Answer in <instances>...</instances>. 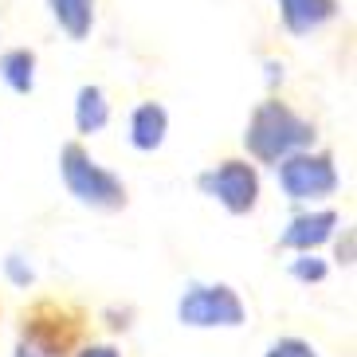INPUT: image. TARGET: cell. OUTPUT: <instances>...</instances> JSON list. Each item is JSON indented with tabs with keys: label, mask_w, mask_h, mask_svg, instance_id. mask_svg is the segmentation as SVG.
<instances>
[{
	"label": "cell",
	"mask_w": 357,
	"mask_h": 357,
	"mask_svg": "<svg viewBox=\"0 0 357 357\" xmlns=\"http://www.w3.org/2000/svg\"><path fill=\"white\" fill-rule=\"evenodd\" d=\"M169 134V114L161 102H142L134 110V118H130V146L142 149V153H153V149H161V142H165Z\"/></svg>",
	"instance_id": "9"
},
{
	"label": "cell",
	"mask_w": 357,
	"mask_h": 357,
	"mask_svg": "<svg viewBox=\"0 0 357 357\" xmlns=\"http://www.w3.org/2000/svg\"><path fill=\"white\" fill-rule=\"evenodd\" d=\"M91 334V318L63 298H36L20 310V346L40 357H71Z\"/></svg>",
	"instance_id": "1"
},
{
	"label": "cell",
	"mask_w": 357,
	"mask_h": 357,
	"mask_svg": "<svg viewBox=\"0 0 357 357\" xmlns=\"http://www.w3.org/2000/svg\"><path fill=\"white\" fill-rule=\"evenodd\" d=\"M0 79L16 91V95H32L36 86V52L28 47H12L0 55Z\"/></svg>",
	"instance_id": "11"
},
{
	"label": "cell",
	"mask_w": 357,
	"mask_h": 357,
	"mask_svg": "<svg viewBox=\"0 0 357 357\" xmlns=\"http://www.w3.org/2000/svg\"><path fill=\"white\" fill-rule=\"evenodd\" d=\"M267 357H318V354H314L310 342H303V337H279V342L267 349Z\"/></svg>",
	"instance_id": "14"
},
{
	"label": "cell",
	"mask_w": 357,
	"mask_h": 357,
	"mask_svg": "<svg viewBox=\"0 0 357 357\" xmlns=\"http://www.w3.org/2000/svg\"><path fill=\"white\" fill-rule=\"evenodd\" d=\"M106 122H110L106 91L95 83H86L79 91V98H75V126H79V134H98V130H106Z\"/></svg>",
	"instance_id": "10"
},
{
	"label": "cell",
	"mask_w": 357,
	"mask_h": 357,
	"mask_svg": "<svg viewBox=\"0 0 357 357\" xmlns=\"http://www.w3.org/2000/svg\"><path fill=\"white\" fill-rule=\"evenodd\" d=\"M275 169H279V185L291 200H318L337 189V169L330 153L294 149L283 161H275Z\"/></svg>",
	"instance_id": "5"
},
{
	"label": "cell",
	"mask_w": 357,
	"mask_h": 357,
	"mask_svg": "<svg viewBox=\"0 0 357 357\" xmlns=\"http://www.w3.org/2000/svg\"><path fill=\"white\" fill-rule=\"evenodd\" d=\"M177 314L185 326H240L243 322V303L231 287H200L192 283L181 298Z\"/></svg>",
	"instance_id": "6"
},
{
	"label": "cell",
	"mask_w": 357,
	"mask_h": 357,
	"mask_svg": "<svg viewBox=\"0 0 357 357\" xmlns=\"http://www.w3.org/2000/svg\"><path fill=\"white\" fill-rule=\"evenodd\" d=\"M197 189L204 192V197L220 200L231 216H248V212L259 204V173H255V165H248V161L228 158L216 169L200 173Z\"/></svg>",
	"instance_id": "4"
},
{
	"label": "cell",
	"mask_w": 357,
	"mask_h": 357,
	"mask_svg": "<svg viewBox=\"0 0 357 357\" xmlns=\"http://www.w3.org/2000/svg\"><path fill=\"white\" fill-rule=\"evenodd\" d=\"M75 357H122L114 346H79V354Z\"/></svg>",
	"instance_id": "15"
},
{
	"label": "cell",
	"mask_w": 357,
	"mask_h": 357,
	"mask_svg": "<svg viewBox=\"0 0 357 357\" xmlns=\"http://www.w3.org/2000/svg\"><path fill=\"white\" fill-rule=\"evenodd\" d=\"M8 275H12V279H16V283H32V271H24L20 263H16V255H12V259H8Z\"/></svg>",
	"instance_id": "16"
},
{
	"label": "cell",
	"mask_w": 357,
	"mask_h": 357,
	"mask_svg": "<svg viewBox=\"0 0 357 357\" xmlns=\"http://www.w3.org/2000/svg\"><path fill=\"white\" fill-rule=\"evenodd\" d=\"M12 357H40V354H32V349H28V346H20V349H16V354H12Z\"/></svg>",
	"instance_id": "17"
},
{
	"label": "cell",
	"mask_w": 357,
	"mask_h": 357,
	"mask_svg": "<svg viewBox=\"0 0 357 357\" xmlns=\"http://www.w3.org/2000/svg\"><path fill=\"white\" fill-rule=\"evenodd\" d=\"M59 173H63L67 192L79 204H86V208H98V212L126 208V185H122V177H114L110 169H102L79 142H67L63 146V153H59Z\"/></svg>",
	"instance_id": "3"
},
{
	"label": "cell",
	"mask_w": 357,
	"mask_h": 357,
	"mask_svg": "<svg viewBox=\"0 0 357 357\" xmlns=\"http://www.w3.org/2000/svg\"><path fill=\"white\" fill-rule=\"evenodd\" d=\"M243 146H248V153H252L255 161L275 165V161H283L294 149L314 146V122L298 118L291 106L279 102V98H263L252 110V118H248Z\"/></svg>",
	"instance_id": "2"
},
{
	"label": "cell",
	"mask_w": 357,
	"mask_h": 357,
	"mask_svg": "<svg viewBox=\"0 0 357 357\" xmlns=\"http://www.w3.org/2000/svg\"><path fill=\"white\" fill-rule=\"evenodd\" d=\"M279 12L291 36H310L337 16V0H279Z\"/></svg>",
	"instance_id": "8"
},
{
	"label": "cell",
	"mask_w": 357,
	"mask_h": 357,
	"mask_svg": "<svg viewBox=\"0 0 357 357\" xmlns=\"http://www.w3.org/2000/svg\"><path fill=\"white\" fill-rule=\"evenodd\" d=\"M334 228H337V212H330V208L306 212V216H294L279 243L291 248V252H314L318 243H326L330 236H334Z\"/></svg>",
	"instance_id": "7"
},
{
	"label": "cell",
	"mask_w": 357,
	"mask_h": 357,
	"mask_svg": "<svg viewBox=\"0 0 357 357\" xmlns=\"http://www.w3.org/2000/svg\"><path fill=\"white\" fill-rule=\"evenodd\" d=\"M291 275L298 279V283H322V279H326V263L314 259V255L306 252L303 259H294V263H291Z\"/></svg>",
	"instance_id": "13"
},
{
	"label": "cell",
	"mask_w": 357,
	"mask_h": 357,
	"mask_svg": "<svg viewBox=\"0 0 357 357\" xmlns=\"http://www.w3.org/2000/svg\"><path fill=\"white\" fill-rule=\"evenodd\" d=\"M52 4V16L59 20L71 40H86L91 36V24H95V0H47Z\"/></svg>",
	"instance_id": "12"
}]
</instances>
